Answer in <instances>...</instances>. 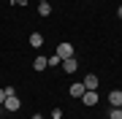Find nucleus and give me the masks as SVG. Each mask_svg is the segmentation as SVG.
<instances>
[{
	"label": "nucleus",
	"mask_w": 122,
	"mask_h": 119,
	"mask_svg": "<svg viewBox=\"0 0 122 119\" xmlns=\"http://www.w3.org/2000/svg\"><path fill=\"white\" fill-rule=\"evenodd\" d=\"M57 57H60V60H68V57H73V43L62 41V43L57 46Z\"/></svg>",
	"instance_id": "obj_1"
},
{
	"label": "nucleus",
	"mask_w": 122,
	"mask_h": 119,
	"mask_svg": "<svg viewBox=\"0 0 122 119\" xmlns=\"http://www.w3.org/2000/svg\"><path fill=\"white\" fill-rule=\"evenodd\" d=\"M52 14V5L49 3H38V16H49Z\"/></svg>",
	"instance_id": "obj_10"
},
{
	"label": "nucleus",
	"mask_w": 122,
	"mask_h": 119,
	"mask_svg": "<svg viewBox=\"0 0 122 119\" xmlns=\"http://www.w3.org/2000/svg\"><path fill=\"white\" fill-rule=\"evenodd\" d=\"M44 68H49L46 57H35V60H33V71H38V73H41V71H44Z\"/></svg>",
	"instance_id": "obj_8"
},
{
	"label": "nucleus",
	"mask_w": 122,
	"mask_h": 119,
	"mask_svg": "<svg viewBox=\"0 0 122 119\" xmlns=\"http://www.w3.org/2000/svg\"><path fill=\"white\" fill-rule=\"evenodd\" d=\"M60 116H62V111H60V108H54V111H52V119H60Z\"/></svg>",
	"instance_id": "obj_13"
},
{
	"label": "nucleus",
	"mask_w": 122,
	"mask_h": 119,
	"mask_svg": "<svg viewBox=\"0 0 122 119\" xmlns=\"http://www.w3.org/2000/svg\"><path fill=\"white\" fill-rule=\"evenodd\" d=\"M38 3H49V0H38Z\"/></svg>",
	"instance_id": "obj_17"
},
{
	"label": "nucleus",
	"mask_w": 122,
	"mask_h": 119,
	"mask_svg": "<svg viewBox=\"0 0 122 119\" xmlns=\"http://www.w3.org/2000/svg\"><path fill=\"white\" fill-rule=\"evenodd\" d=\"M41 43H44V35H41V33H33V35H30V46H35V49H38Z\"/></svg>",
	"instance_id": "obj_11"
},
{
	"label": "nucleus",
	"mask_w": 122,
	"mask_h": 119,
	"mask_svg": "<svg viewBox=\"0 0 122 119\" xmlns=\"http://www.w3.org/2000/svg\"><path fill=\"white\" fill-rule=\"evenodd\" d=\"M81 103H84V106H95V103H100V97H98V89H84V95H81Z\"/></svg>",
	"instance_id": "obj_2"
},
{
	"label": "nucleus",
	"mask_w": 122,
	"mask_h": 119,
	"mask_svg": "<svg viewBox=\"0 0 122 119\" xmlns=\"http://www.w3.org/2000/svg\"><path fill=\"white\" fill-rule=\"evenodd\" d=\"M117 16H119V19H122V5H119V11H117Z\"/></svg>",
	"instance_id": "obj_16"
},
{
	"label": "nucleus",
	"mask_w": 122,
	"mask_h": 119,
	"mask_svg": "<svg viewBox=\"0 0 122 119\" xmlns=\"http://www.w3.org/2000/svg\"><path fill=\"white\" fill-rule=\"evenodd\" d=\"M109 106H122V89L109 92Z\"/></svg>",
	"instance_id": "obj_6"
},
{
	"label": "nucleus",
	"mask_w": 122,
	"mask_h": 119,
	"mask_svg": "<svg viewBox=\"0 0 122 119\" xmlns=\"http://www.w3.org/2000/svg\"><path fill=\"white\" fill-rule=\"evenodd\" d=\"M81 84H84V89H98V84H100V81H98V76H95V73H90Z\"/></svg>",
	"instance_id": "obj_5"
},
{
	"label": "nucleus",
	"mask_w": 122,
	"mask_h": 119,
	"mask_svg": "<svg viewBox=\"0 0 122 119\" xmlns=\"http://www.w3.org/2000/svg\"><path fill=\"white\" fill-rule=\"evenodd\" d=\"M33 119H44V116H41V114H33Z\"/></svg>",
	"instance_id": "obj_15"
},
{
	"label": "nucleus",
	"mask_w": 122,
	"mask_h": 119,
	"mask_svg": "<svg viewBox=\"0 0 122 119\" xmlns=\"http://www.w3.org/2000/svg\"><path fill=\"white\" fill-rule=\"evenodd\" d=\"M3 100H5V89H0V106H3Z\"/></svg>",
	"instance_id": "obj_14"
},
{
	"label": "nucleus",
	"mask_w": 122,
	"mask_h": 119,
	"mask_svg": "<svg viewBox=\"0 0 122 119\" xmlns=\"http://www.w3.org/2000/svg\"><path fill=\"white\" fill-rule=\"evenodd\" d=\"M19 106H22V100H19L16 95H8V97L3 100V108H5V111H19Z\"/></svg>",
	"instance_id": "obj_3"
},
{
	"label": "nucleus",
	"mask_w": 122,
	"mask_h": 119,
	"mask_svg": "<svg viewBox=\"0 0 122 119\" xmlns=\"http://www.w3.org/2000/svg\"><path fill=\"white\" fill-rule=\"evenodd\" d=\"M81 95H84V84H81V81L71 84V97H81Z\"/></svg>",
	"instance_id": "obj_7"
},
{
	"label": "nucleus",
	"mask_w": 122,
	"mask_h": 119,
	"mask_svg": "<svg viewBox=\"0 0 122 119\" xmlns=\"http://www.w3.org/2000/svg\"><path fill=\"white\" fill-rule=\"evenodd\" d=\"M46 62H49V65H52V68H54V65H60V62H62V60H60V57H57V54H54V57H46Z\"/></svg>",
	"instance_id": "obj_12"
},
{
	"label": "nucleus",
	"mask_w": 122,
	"mask_h": 119,
	"mask_svg": "<svg viewBox=\"0 0 122 119\" xmlns=\"http://www.w3.org/2000/svg\"><path fill=\"white\" fill-rule=\"evenodd\" d=\"M60 65H62V71H65V73H76V68H79V62H76L73 57H68V60H62Z\"/></svg>",
	"instance_id": "obj_4"
},
{
	"label": "nucleus",
	"mask_w": 122,
	"mask_h": 119,
	"mask_svg": "<svg viewBox=\"0 0 122 119\" xmlns=\"http://www.w3.org/2000/svg\"><path fill=\"white\" fill-rule=\"evenodd\" d=\"M109 119H122V106H111L109 108Z\"/></svg>",
	"instance_id": "obj_9"
}]
</instances>
